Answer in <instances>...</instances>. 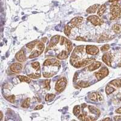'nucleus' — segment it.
<instances>
[{
	"label": "nucleus",
	"instance_id": "obj_15",
	"mask_svg": "<svg viewBox=\"0 0 121 121\" xmlns=\"http://www.w3.org/2000/svg\"><path fill=\"white\" fill-rule=\"evenodd\" d=\"M70 53L67 50H62L59 55L57 56V58L58 59H65L68 58Z\"/></svg>",
	"mask_w": 121,
	"mask_h": 121
},
{
	"label": "nucleus",
	"instance_id": "obj_19",
	"mask_svg": "<svg viewBox=\"0 0 121 121\" xmlns=\"http://www.w3.org/2000/svg\"><path fill=\"white\" fill-rule=\"evenodd\" d=\"M72 27L70 26V25H66L64 27V34L66 35V36H69L71 34V32H72Z\"/></svg>",
	"mask_w": 121,
	"mask_h": 121
},
{
	"label": "nucleus",
	"instance_id": "obj_9",
	"mask_svg": "<svg viewBox=\"0 0 121 121\" xmlns=\"http://www.w3.org/2000/svg\"><path fill=\"white\" fill-rule=\"evenodd\" d=\"M86 53L89 55H95L99 53V50L98 47H96V45H88L86 46Z\"/></svg>",
	"mask_w": 121,
	"mask_h": 121
},
{
	"label": "nucleus",
	"instance_id": "obj_12",
	"mask_svg": "<svg viewBox=\"0 0 121 121\" xmlns=\"http://www.w3.org/2000/svg\"><path fill=\"white\" fill-rule=\"evenodd\" d=\"M15 58L18 61L20 62H24L26 60V56L24 53L23 49H21L20 51L18 52L15 56Z\"/></svg>",
	"mask_w": 121,
	"mask_h": 121
},
{
	"label": "nucleus",
	"instance_id": "obj_1",
	"mask_svg": "<svg viewBox=\"0 0 121 121\" xmlns=\"http://www.w3.org/2000/svg\"><path fill=\"white\" fill-rule=\"evenodd\" d=\"M111 20H115L121 17V6L117 4H112L110 7Z\"/></svg>",
	"mask_w": 121,
	"mask_h": 121
},
{
	"label": "nucleus",
	"instance_id": "obj_44",
	"mask_svg": "<svg viewBox=\"0 0 121 121\" xmlns=\"http://www.w3.org/2000/svg\"><path fill=\"white\" fill-rule=\"evenodd\" d=\"M111 119L110 118H105V119H104V121H111Z\"/></svg>",
	"mask_w": 121,
	"mask_h": 121
},
{
	"label": "nucleus",
	"instance_id": "obj_17",
	"mask_svg": "<svg viewBox=\"0 0 121 121\" xmlns=\"http://www.w3.org/2000/svg\"><path fill=\"white\" fill-rule=\"evenodd\" d=\"M112 29L114 32V33L120 34L121 33V25L119 24H115L112 27Z\"/></svg>",
	"mask_w": 121,
	"mask_h": 121
},
{
	"label": "nucleus",
	"instance_id": "obj_22",
	"mask_svg": "<svg viewBox=\"0 0 121 121\" xmlns=\"http://www.w3.org/2000/svg\"><path fill=\"white\" fill-rule=\"evenodd\" d=\"M115 90H116L115 88H114V87H112V86H111L110 84L108 85H107V87H106L105 92H106V94L108 95H110L111 93H113V91H114Z\"/></svg>",
	"mask_w": 121,
	"mask_h": 121
},
{
	"label": "nucleus",
	"instance_id": "obj_6",
	"mask_svg": "<svg viewBox=\"0 0 121 121\" xmlns=\"http://www.w3.org/2000/svg\"><path fill=\"white\" fill-rule=\"evenodd\" d=\"M93 60H94L93 59H91V58L84 59H82V60H79V61H78V62H75L73 65L75 68H81V67H83L86 66L87 64L90 63L91 62H92Z\"/></svg>",
	"mask_w": 121,
	"mask_h": 121
},
{
	"label": "nucleus",
	"instance_id": "obj_27",
	"mask_svg": "<svg viewBox=\"0 0 121 121\" xmlns=\"http://www.w3.org/2000/svg\"><path fill=\"white\" fill-rule=\"evenodd\" d=\"M42 53L40 51H39L38 50H35L33 52H32V53H31V55L29 56V58H36V57L39 56Z\"/></svg>",
	"mask_w": 121,
	"mask_h": 121
},
{
	"label": "nucleus",
	"instance_id": "obj_39",
	"mask_svg": "<svg viewBox=\"0 0 121 121\" xmlns=\"http://www.w3.org/2000/svg\"><path fill=\"white\" fill-rule=\"evenodd\" d=\"M114 121H121V116H117L114 117Z\"/></svg>",
	"mask_w": 121,
	"mask_h": 121
},
{
	"label": "nucleus",
	"instance_id": "obj_29",
	"mask_svg": "<svg viewBox=\"0 0 121 121\" xmlns=\"http://www.w3.org/2000/svg\"><path fill=\"white\" fill-rule=\"evenodd\" d=\"M73 114L75 116H78L80 113V106L76 105L73 108Z\"/></svg>",
	"mask_w": 121,
	"mask_h": 121
},
{
	"label": "nucleus",
	"instance_id": "obj_35",
	"mask_svg": "<svg viewBox=\"0 0 121 121\" xmlns=\"http://www.w3.org/2000/svg\"><path fill=\"white\" fill-rule=\"evenodd\" d=\"M109 49H110V45H109L108 44H105V45H103V46L101 47V48H100L101 51L102 52H107L108 51Z\"/></svg>",
	"mask_w": 121,
	"mask_h": 121
},
{
	"label": "nucleus",
	"instance_id": "obj_34",
	"mask_svg": "<svg viewBox=\"0 0 121 121\" xmlns=\"http://www.w3.org/2000/svg\"><path fill=\"white\" fill-rule=\"evenodd\" d=\"M56 73H50V72H44L43 73V76L45 78H51Z\"/></svg>",
	"mask_w": 121,
	"mask_h": 121
},
{
	"label": "nucleus",
	"instance_id": "obj_45",
	"mask_svg": "<svg viewBox=\"0 0 121 121\" xmlns=\"http://www.w3.org/2000/svg\"></svg>",
	"mask_w": 121,
	"mask_h": 121
},
{
	"label": "nucleus",
	"instance_id": "obj_23",
	"mask_svg": "<svg viewBox=\"0 0 121 121\" xmlns=\"http://www.w3.org/2000/svg\"><path fill=\"white\" fill-rule=\"evenodd\" d=\"M31 65H32V68L35 69V70H36V72L40 73V64L39 62H32L31 64Z\"/></svg>",
	"mask_w": 121,
	"mask_h": 121
},
{
	"label": "nucleus",
	"instance_id": "obj_40",
	"mask_svg": "<svg viewBox=\"0 0 121 121\" xmlns=\"http://www.w3.org/2000/svg\"><path fill=\"white\" fill-rule=\"evenodd\" d=\"M116 113H118V114H121V107L119 108L118 109L116 110Z\"/></svg>",
	"mask_w": 121,
	"mask_h": 121
},
{
	"label": "nucleus",
	"instance_id": "obj_16",
	"mask_svg": "<svg viewBox=\"0 0 121 121\" xmlns=\"http://www.w3.org/2000/svg\"><path fill=\"white\" fill-rule=\"evenodd\" d=\"M64 45L65 46V47H66L67 50L69 53H70L72 51V50H73V45H72V43L70 42V41H69L68 39H66V40H65Z\"/></svg>",
	"mask_w": 121,
	"mask_h": 121
},
{
	"label": "nucleus",
	"instance_id": "obj_41",
	"mask_svg": "<svg viewBox=\"0 0 121 121\" xmlns=\"http://www.w3.org/2000/svg\"><path fill=\"white\" fill-rule=\"evenodd\" d=\"M119 1V0H109V2L110 3H114V2H117Z\"/></svg>",
	"mask_w": 121,
	"mask_h": 121
},
{
	"label": "nucleus",
	"instance_id": "obj_4",
	"mask_svg": "<svg viewBox=\"0 0 121 121\" xmlns=\"http://www.w3.org/2000/svg\"><path fill=\"white\" fill-rule=\"evenodd\" d=\"M108 73L109 71L107 68L104 67L100 69L98 72L95 73V76L98 81H100V80L102 79L105 77H106L108 74Z\"/></svg>",
	"mask_w": 121,
	"mask_h": 121
},
{
	"label": "nucleus",
	"instance_id": "obj_28",
	"mask_svg": "<svg viewBox=\"0 0 121 121\" xmlns=\"http://www.w3.org/2000/svg\"><path fill=\"white\" fill-rule=\"evenodd\" d=\"M30 98H27L26 100H24V102H22V104H21V107L23 108H28L30 104Z\"/></svg>",
	"mask_w": 121,
	"mask_h": 121
},
{
	"label": "nucleus",
	"instance_id": "obj_26",
	"mask_svg": "<svg viewBox=\"0 0 121 121\" xmlns=\"http://www.w3.org/2000/svg\"><path fill=\"white\" fill-rule=\"evenodd\" d=\"M43 86L45 89L49 90L50 88V79H45L43 82Z\"/></svg>",
	"mask_w": 121,
	"mask_h": 121
},
{
	"label": "nucleus",
	"instance_id": "obj_5",
	"mask_svg": "<svg viewBox=\"0 0 121 121\" xmlns=\"http://www.w3.org/2000/svg\"><path fill=\"white\" fill-rule=\"evenodd\" d=\"M60 36L59 35H55V36H53L51 39H50L49 45L47 46V48L45 50V52H47L49 50H50L51 48H53L55 46H56L57 44H58L59 41H60Z\"/></svg>",
	"mask_w": 121,
	"mask_h": 121
},
{
	"label": "nucleus",
	"instance_id": "obj_18",
	"mask_svg": "<svg viewBox=\"0 0 121 121\" xmlns=\"http://www.w3.org/2000/svg\"><path fill=\"white\" fill-rule=\"evenodd\" d=\"M110 84L114 85L117 88H119L121 87V79H116L113 80L110 82Z\"/></svg>",
	"mask_w": 121,
	"mask_h": 121
},
{
	"label": "nucleus",
	"instance_id": "obj_10",
	"mask_svg": "<svg viewBox=\"0 0 121 121\" xmlns=\"http://www.w3.org/2000/svg\"><path fill=\"white\" fill-rule=\"evenodd\" d=\"M103 62L108 66H112V56L110 53H106L103 55L102 58Z\"/></svg>",
	"mask_w": 121,
	"mask_h": 121
},
{
	"label": "nucleus",
	"instance_id": "obj_38",
	"mask_svg": "<svg viewBox=\"0 0 121 121\" xmlns=\"http://www.w3.org/2000/svg\"><path fill=\"white\" fill-rule=\"evenodd\" d=\"M43 108V105H37L36 107L35 108V110H41Z\"/></svg>",
	"mask_w": 121,
	"mask_h": 121
},
{
	"label": "nucleus",
	"instance_id": "obj_32",
	"mask_svg": "<svg viewBox=\"0 0 121 121\" xmlns=\"http://www.w3.org/2000/svg\"><path fill=\"white\" fill-rule=\"evenodd\" d=\"M90 99L93 101H96L98 100V93L94 92L93 93L91 94L90 96Z\"/></svg>",
	"mask_w": 121,
	"mask_h": 121
},
{
	"label": "nucleus",
	"instance_id": "obj_31",
	"mask_svg": "<svg viewBox=\"0 0 121 121\" xmlns=\"http://www.w3.org/2000/svg\"><path fill=\"white\" fill-rule=\"evenodd\" d=\"M28 76L30 78H33V79H37L41 78V73H36L35 74H28Z\"/></svg>",
	"mask_w": 121,
	"mask_h": 121
},
{
	"label": "nucleus",
	"instance_id": "obj_43",
	"mask_svg": "<svg viewBox=\"0 0 121 121\" xmlns=\"http://www.w3.org/2000/svg\"><path fill=\"white\" fill-rule=\"evenodd\" d=\"M43 41L44 43H45L47 41V38H43Z\"/></svg>",
	"mask_w": 121,
	"mask_h": 121
},
{
	"label": "nucleus",
	"instance_id": "obj_24",
	"mask_svg": "<svg viewBox=\"0 0 121 121\" xmlns=\"http://www.w3.org/2000/svg\"><path fill=\"white\" fill-rule=\"evenodd\" d=\"M44 43L41 41H39L38 42L37 44H36V47H37L38 50L39 51H40L41 53L43 52L44 50Z\"/></svg>",
	"mask_w": 121,
	"mask_h": 121
},
{
	"label": "nucleus",
	"instance_id": "obj_13",
	"mask_svg": "<svg viewBox=\"0 0 121 121\" xmlns=\"http://www.w3.org/2000/svg\"><path fill=\"white\" fill-rule=\"evenodd\" d=\"M101 65V63L99 61H95V62H93L89 66L87 67V69H88L89 71H94V70H96L98 68H99Z\"/></svg>",
	"mask_w": 121,
	"mask_h": 121
},
{
	"label": "nucleus",
	"instance_id": "obj_21",
	"mask_svg": "<svg viewBox=\"0 0 121 121\" xmlns=\"http://www.w3.org/2000/svg\"><path fill=\"white\" fill-rule=\"evenodd\" d=\"M18 79H19L21 82H25L27 83H30L31 82V79H30V78H29V76L27 77L26 76H18Z\"/></svg>",
	"mask_w": 121,
	"mask_h": 121
},
{
	"label": "nucleus",
	"instance_id": "obj_33",
	"mask_svg": "<svg viewBox=\"0 0 121 121\" xmlns=\"http://www.w3.org/2000/svg\"><path fill=\"white\" fill-rule=\"evenodd\" d=\"M5 98L7 99L8 101L11 102H13L15 100V96L14 95H10V96H6Z\"/></svg>",
	"mask_w": 121,
	"mask_h": 121
},
{
	"label": "nucleus",
	"instance_id": "obj_36",
	"mask_svg": "<svg viewBox=\"0 0 121 121\" xmlns=\"http://www.w3.org/2000/svg\"><path fill=\"white\" fill-rule=\"evenodd\" d=\"M78 84L82 87H87L88 86H89V84L87 82H79Z\"/></svg>",
	"mask_w": 121,
	"mask_h": 121
},
{
	"label": "nucleus",
	"instance_id": "obj_8",
	"mask_svg": "<svg viewBox=\"0 0 121 121\" xmlns=\"http://www.w3.org/2000/svg\"><path fill=\"white\" fill-rule=\"evenodd\" d=\"M43 65L52 67H60V62L56 59H47L43 63Z\"/></svg>",
	"mask_w": 121,
	"mask_h": 121
},
{
	"label": "nucleus",
	"instance_id": "obj_14",
	"mask_svg": "<svg viewBox=\"0 0 121 121\" xmlns=\"http://www.w3.org/2000/svg\"><path fill=\"white\" fill-rule=\"evenodd\" d=\"M99 7H100V5L99 4H94V5L90 6V7L87 9V12L88 13H94L96 12V10L99 9Z\"/></svg>",
	"mask_w": 121,
	"mask_h": 121
},
{
	"label": "nucleus",
	"instance_id": "obj_30",
	"mask_svg": "<svg viewBox=\"0 0 121 121\" xmlns=\"http://www.w3.org/2000/svg\"><path fill=\"white\" fill-rule=\"evenodd\" d=\"M55 95H53V94H48L45 96V100L46 101H48V102L52 101L55 98Z\"/></svg>",
	"mask_w": 121,
	"mask_h": 121
},
{
	"label": "nucleus",
	"instance_id": "obj_20",
	"mask_svg": "<svg viewBox=\"0 0 121 121\" xmlns=\"http://www.w3.org/2000/svg\"><path fill=\"white\" fill-rule=\"evenodd\" d=\"M106 9V6L105 4H102V6H100L98 10V15L99 17H101L104 12H105Z\"/></svg>",
	"mask_w": 121,
	"mask_h": 121
},
{
	"label": "nucleus",
	"instance_id": "obj_42",
	"mask_svg": "<svg viewBox=\"0 0 121 121\" xmlns=\"http://www.w3.org/2000/svg\"><path fill=\"white\" fill-rule=\"evenodd\" d=\"M3 112H1V121H2V120H3Z\"/></svg>",
	"mask_w": 121,
	"mask_h": 121
},
{
	"label": "nucleus",
	"instance_id": "obj_7",
	"mask_svg": "<svg viewBox=\"0 0 121 121\" xmlns=\"http://www.w3.org/2000/svg\"><path fill=\"white\" fill-rule=\"evenodd\" d=\"M83 21V18L81 17H77L73 19L70 21V26L72 28L74 27H79L81 25L82 22Z\"/></svg>",
	"mask_w": 121,
	"mask_h": 121
},
{
	"label": "nucleus",
	"instance_id": "obj_37",
	"mask_svg": "<svg viewBox=\"0 0 121 121\" xmlns=\"http://www.w3.org/2000/svg\"><path fill=\"white\" fill-rule=\"evenodd\" d=\"M75 39L76 40V41H86V39H84V38H82V37H81V36H78V37L76 38Z\"/></svg>",
	"mask_w": 121,
	"mask_h": 121
},
{
	"label": "nucleus",
	"instance_id": "obj_25",
	"mask_svg": "<svg viewBox=\"0 0 121 121\" xmlns=\"http://www.w3.org/2000/svg\"><path fill=\"white\" fill-rule=\"evenodd\" d=\"M37 43H38V41L37 40H35V41H33L30 42V43L27 44L26 47H27L28 48H29V49L32 50L34 48L35 46L37 44Z\"/></svg>",
	"mask_w": 121,
	"mask_h": 121
},
{
	"label": "nucleus",
	"instance_id": "obj_11",
	"mask_svg": "<svg viewBox=\"0 0 121 121\" xmlns=\"http://www.w3.org/2000/svg\"><path fill=\"white\" fill-rule=\"evenodd\" d=\"M10 69L14 73H19L22 69V65L20 63H13L10 65Z\"/></svg>",
	"mask_w": 121,
	"mask_h": 121
},
{
	"label": "nucleus",
	"instance_id": "obj_2",
	"mask_svg": "<svg viewBox=\"0 0 121 121\" xmlns=\"http://www.w3.org/2000/svg\"><path fill=\"white\" fill-rule=\"evenodd\" d=\"M67 84V79L65 78H62L58 81L55 85V90L58 92H62L64 90Z\"/></svg>",
	"mask_w": 121,
	"mask_h": 121
},
{
	"label": "nucleus",
	"instance_id": "obj_3",
	"mask_svg": "<svg viewBox=\"0 0 121 121\" xmlns=\"http://www.w3.org/2000/svg\"><path fill=\"white\" fill-rule=\"evenodd\" d=\"M87 20L94 26H101L104 24V21L96 15H91L87 18Z\"/></svg>",
	"mask_w": 121,
	"mask_h": 121
}]
</instances>
